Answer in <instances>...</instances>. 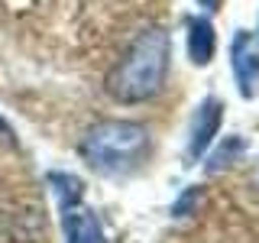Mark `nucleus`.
Listing matches in <instances>:
<instances>
[{
  "instance_id": "nucleus-7",
  "label": "nucleus",
  "mask_w": 259,
  "mask_h": 243,
  "mask_svg": "<svg viewBox=\"0 0 259 243\" xmlns=\"http://www.w3.org/2000/svg\"><path fill=\"white\" fill-rule=\"evenodd\" d=\"M243 149H246V140L243 136H230L227 143H221L214 152L207 156V172H221V169H227L230 162H237L240 156H243Z\"/></svg>"
},
{
  "instance_id": "nucleus-3",
  "label": "nucleus",
  "mask_w": 259,
  "mask_h": 243,
  "mask_svg": "<svg viewBox=\"0 0 259 243\" xmlns=\"http://www.w3.org/2000/svg\"><path fill=\"white\" fill-rule=\"evenodd\" d=\"M230 71L240 97H259V39L249 29H237L230 43Z\"/></svg>"
},
{
  "instance_id": "nucleus-11",
  "label": "nucleus",
  "mask_w": 259,
  "mask_h": 243,
  "mask_svg": "<svg viewBox=\"0 0 259 243\" xmlns=\"http://www.w3.org/2000/svg\"><path fill=\"white\" fill-rule=\"evenodd\" d=\"M0 133H4V136H10V140H13V130L7 127V120H4V117H0Z\"/></svg>"
},
{
  "instance_id": "nucleus-13",
  "label": "nucleus",
  "mask_w": 259,
  "mask_h": 243,
  "mask_svg": "<svg viewBox=\"0 0 259 243\" xmlns=\"http://www.w3.org/2000/svg\"><path fill=\"white\" fill-rule=\"evenodd\" d=\"M256 182H259V169H256Z\"/></svg>"
},
{
  "instance_id": "nucleus-4",
  "label": "nucleus",
  "mask_w": 259,
  "mask_h": 243,
  "mask_svg": "<svg viewBox=\"0 0 259 243\" xmlns=\"http://www.w3.org/2000/svg\"><path fill=\"white\" fill-rule=\"evenodd\" d=\"M221 120H224V104L217 97H204L198 104L191 117V130H188V159L198 162L207 156L210 143L217 140V130H221Z\"/></svg>"
},
{
  "instance_id": "nucleus-2",
  "label": "nucleus",
  "mask_w": 259,
  "mask_h": 243,
  "mask_svg": "<svg viewBox=\"0 0 259 243\" xmlns=\"http://www.w3.org/2000/svg\"><path fill=\"white\" fill-rule=\"evenodd\" d=\"M149 130L133 120H101L81 136L78 156L97 175H133L149 159Z\"/></svg>"
},
{
  "instance_id": "nucleus-5",
  "label": "nucleus",
  "mask_w": 259,
  "mask_h": 243,
  "mask_svg": "<svg viewBox=\"0 0 259 243\" xmlns=\"http://www.w3.org/2000/svg\"><path fill=\"white\" fill-rule=\"evenodd\" d=\"M62 208V230H65V243H107L104 227L97 221V214L84 201H68Z\"/></svg>"
},
{
  "instance_id": "nucleus-8",
  "label": "nucleus",
  "mask_w": 259,
  "mask_h": 243,
  "mask_svg": "<svg viewBox=\"0 0 259 243\" xmlns=\"http://www.w3.org/2000/svg\"><path fill=\"white\" fill-rule=\"evenodd\" d=\"M49 185L55 188V198H59V205L78 201L81 194H84V185H81V178L71 175V172H49Z\"/></svg>"
},
{
  "instance_id": "nucleus-10",
  "label": "nucleus",
  "mask_w": 259,
  "mask_h": 243,
  "mask_svg": "<svg viewBox=\"0 0 259 243\" xmlns=\"http://www.w3.org/2000/svg\"><path fill=\"white\" fill-rule=\"evenodd\" d=\"M198 4L204 7L207 13H217V10H221V7H224V0H198Z\"/></svg>"
},
{
  "instance_id": "nucleus-1",
  "label": "nucleus",
  "mask_w": 259,
  "mask_h": 243,
  "mask_svg": "<svg viewBox=\"0 0 259 243\" xmlns=\"http://www.w3.org/2000/svg\"><path fill=\"white\" fill-rule=\"evenodd\" d=\"M172 65V39L162 26H149L130 43L107 75V94L117 104H143L152 101L168 78Z\"/></svg>"
},
{
  "instance_id": "nucleus-9",
  "label": "nucleus",
  "mask_w": 259,
  "mask_h": 243,
  "mask_svg": "<svg viewBox=\"0 0 259 243\" xmlns=\"http://www.w3.org/2000/svg\"><path fill=\"white\" fill-rule=\"evenodd\" d=\"M194 205H198V188H188V191H185V198L175 201L172 214L175 217H185V214H191V211H194Z\"/></svg>"
},
{
  "instance_id": "nucleus-12",
  "label": "nucleus",
  "mask_w": 259,
  "mask_h": 243,
  "mask_svg": "<svg viewBox=\"0 0 259 243\" xmlns=\"http://www.w3.org/2000/svg\"><path fill=\"white\" fill-rule=\"evenodd\" d=\"M253 36H256V39H259V20H256V32H253Z\"/></svg>"
},
{
  "instance_id": "nucleus-6",
  "label": "nucleus",
  "mask_w": 259,
  "mask_h": 243,
  "mask_svg": "<svg viewBox=\"0 0 259 243\" xmlns=\"http://www.w3.org/2000/svg\"><path fill=\"white\" fill-rule=\"evenodd\" d=\"M185 49H188V59L191 65L204 68V65L214 62V52H217V32H214V23L204 16H185Z\"/></svg>"
}]
</instances>
